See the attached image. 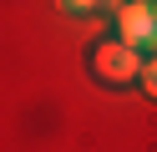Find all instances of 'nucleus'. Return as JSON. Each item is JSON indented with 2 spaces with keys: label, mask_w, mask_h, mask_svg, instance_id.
I'll use <instances>...</instances> for the list:
<instances>
[{
  "label": "nucleus",
  "mask_w": 157,
  "mask_h": 152,
  "mask_svg": "<svg viewBox=\"0 0 157 152\" xmlns=\"http://www.w3.org/2000/svg\"><path fill=\"white\" fill-rule=\"evenodd\" d=\"M86 66H91V76L101 81V86H127V81H142L147 56L132 51L122 36H101L91 51H86Z\"/></svg>",
  "instance_id": "f257e3e1"
},
{
  "label": "nucleus",
  "mask_w": 157,
  "mask_h": 152,
  "mask_svg": "<svg viewBox=\"0 0 157 152\" xmlns=\"http://www.w3.org/2000/svg\"><path fill=\"white\" fill-rule=\"evenodd\" d=\"M117 36L142 56H157V0H127L117 5Z\"/></svg>",
  "instance_id": "f03ea898"
},
{
  "label": "nucleus",
  "mask_w": 157,
  "mask_h": 152,
  "mask_svg": "<svg viewBox=\"0 0 157 152\" xmlns=\"http://www.w3.org/2000/svg\"><path fill=\"white\" fill-rule=\"evenodd\" d=\"M137 86L147 91V101H157V56H147V66H142V81Z\"/></svg>",
  "instance_id": "7ed1b4c3"
},
{
  "label": "nucleus",
  "mask_w": 157,
  "mask_h": 152,
  "mask_svg": "<svg viewBox=\"0 0 157 152\" xmlns=\"http://www.w3.org/2000/svg\"><path fill=\"white\" fill-rule=\"evenodd\" d=\"M61 10H71V15H91V10H101L106 0H56Z\"/></svg>",
  "instance_id": "20e7f679"
},
{
  "label": "nucleus",
  "mask_w": 157,
  "mask_h": 152,
  "mask_svg": "<svg viewBox=\"0 0 157 152\" xmlns=\"http://www.w3.org/2000/svg\"><path fill=\"white\" fill-rule=\"evenodd\" d=\"M106 5H127V0H106Z\"/></svg>",
  "instance_id": "39448f33"
}]
</instances>
